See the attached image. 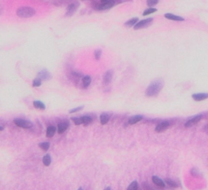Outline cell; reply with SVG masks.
Segmentation results:
<instances>
[{"label":"cell","instance_id":"32","mask_svg":"<svg viewBox=\"0 0 208 190\" xmlns=\"http://www.w3.org/2000/svg\"><path fill=\"white\" fill-rule=\"evenodd\" d=\"M190 172H191V174H192V175H193V176H199V172H198V171H197L196 169H192L191 171H190Z\"/></svg>","mask_w":208,"mask_h":190},{"label":"cell","instance_id":"7","mask_svg":"<svg viewBox=\"0 0 208 190\" xmlns=\"http://www.w3.org/2000/svg\"><path fill=\"white\" fill-rule=\"evenodd\" d=\"M202 118V115H198L196 116L193 117V118L189 119V120L185 123L184 127H185V128H190V127L194 126V125L197 124L200 120H201Z\"/></svg>","mask_w":208,"mask_h":190},{"label":"cell","instance_id":"29","mask_svg":"<svg viewBox=\"0 0 208 190\" xmlns=\"http://www.w3.org/2000/svg\"><path fill=\"white\" fill-rule=\"evenodd\" d=\"M101 55H102V50L100 49H98L95 51V58L96 60H98L101 58Z\"/></svg>","mask_w":208,"mask_h":190},{"label":"cell","instance_id":"27","mask_svg":"<svg viewBox=\"0 0 208 190\" xmlns=\"http://www.w3.org/2000/svg\"><path fill=\"white\" fill-rule=\"evenodd\" d=\"M157 10L155 8H147L144 12H143V16H147V15H150L152 13L155 12Z\"/></svg>","mask_w":208,"mask_h":190},{"label":"cell","instance_id":"30","mask_svg":"<svg viewBox=\"0 0 208 190\" xmlns=\"http://www.w3.org/2000/svg\"><path fill=\"white\" fill-rule=\"evenodd\" d=\"M72 121L75 123L76 125H80V124H81V119H80V118H78V117H72Z\"/></svg>","mask_w":208,"mask_h":190},{"label":"cell","instance_id":"8","mask_svg":"<svg viewBox=\"0 0 208 190\" xmlns=\"http://www.w3.org/2000/svg\"><path fill=\"white\" fill-rule=\"evenodd\" d=\"M170 126V123L168 121H163L157 124V126L155 127V132L156 133H163L164 131H166Z\"/></svg>","mask_w":208,"mask_h":190},{"label":"cell","instance_id":"2","mask_svg":"<svg viewBox=\"0 0 208 190\" xmlns=\"http://www.w3.org/2000/svg\"><path fill=\"white\" fill-rule=\"evenodd\" d=\"M116 1L114 0H102V1H95L91 3V6L94 9L98 11H104L110 9L116 5Z\"/></svg>","mask_w":208,"mask_h":190},{"label":"cell","instance_id":"31","mask_svg":"<svg viewBox=\"0 0 208 190\" xmlns=\"http://www.w3.org/2000/svg\"><path fill=\"white\" fill-rule=\"evenodd\" d=\"M158 2V0H148L147 1V5L149 6V7H152V6H154V5H156L157 3Z\"/></svg>","mask_w":208,"mask_h":190},{"label":"cell","instance_id":"15","mask_svg":"<svg viewBox=\"0 0 208 190\" xmlns=\"http://www.w3.org/2000/svg\"><path fill=\"white\" fill-rule=\"evenodd\" d=\"M142 119H143V117H142V115H134V116L130 117L129 119H128V124H137V123H138L139 121H141Z\"/></svg>","mask_w":208,"mask_h":190},{"label":"cell","instance_id":"23","mask_svg":"<svg viewBox=\"0 0 208 190\" xmlns=\"http://www.w3.org/2000/svg\"><path fill=\"white\" fill-rule=\"evenodd\" d=\"M165 183L168 184V185L170 186V187H172V188H177V184L176 183L175 181H172V180H170V179H165Z\"/></svg>","mask_w":208,"mask_h":190},{"label":"cell","instance_id":"12","mask_svg":"<svg viewBox=\"0 0 208 190\" xmlns=\"http://www.w3.org/2000/svg\"><path fill=\"white\" fill-rule=\"evenodd\" d=\"M165 18L168 20H174V21H184V18L181 16H176L174 14H172V13H166L164 15Z\"/></svg>","mask_w":208,"mask_h":190},{"label":"cell","instance_id":"21","mask_svg":"<svg viewBox=\"0 0 208 190\" xmlns=\"http://www.w3.org/2000/svg\"><path fill=\"white\" fill-rule=\"evenodd\" d=\"M33 106L35 108L37 109H40V110H45L46 109V106L45 104L42 102L41 101H34L33 102Z\"/></svg>","mask_w":208,"mask_h":190},{"label":"cell","instance_id":"20","mask_svg":"<svg viewBox=\"0 0 208 190\" xmlns=\"http://www.w3.org/2000/svg\"><path fill=\"white\" fill-rule=\"evenodd\" d=\"M81 81H82L83 86L84 87H88L90 85V83H91L92 79H91V77L90 76H84L83 78L81 79Z\"/></svg>","mask_w":208,"mask_h":190},{"label":"cell","instance_id":"26","mask_svg":"<svg viewBox=\"0 0 208 190\" xmlns=\"http://www.w3.org/2000/svg\"><path fill=\"white\" fill-rule=\"evenodd\" d=\"M42 83H43L42 80H40V79L37 77V78L34 79L33 81V87H39V86H41Z\"/></svg>","mask_w":208,"mask_h":190},{"label":"cell","instance_id":"33","mask_svg":"<svg viewBox=\"0 0 208 190\" xmlns=\"http://www.w3.org/2000/svg\"><path fill=\"white\" fill-rule=\"evenodd\" d=\"M204 131H205V132H206V133H208V124H207V125H206V127L204 128Z\"/></svg>","mask_w":208,"mask_h":190},{"label":"cell","instance_id":"24","mask_svg":"<svg viewBox=\"0 0 208 190\" xmlns=\"http://www.w3.org/2000/svg\"><path fill=\"white\" fill-rule=\"evenodd\" d=\"M38 145H39V147H40L42 150H45V151L49 150V148H50V143L49 142H42Z\"/></svg>","mask_w":208,"mask_h":190},{"label":"cell","instance_id":"5","mask_svg":"<svg viewBox=\"0 0 208 190\" xmlns=\"http://www.w3.org/2000/svg\"><path fill=\"white\" fill-rule=\"evenodd\" d=\"M79 7H80V2H78V1H76V2H72V3H70V4L68 6V7H67L66 14H65V16H73L74 13H75V12L77 11L78 8H79Z\"/></svg>","mask_w":208,"mask_h":190},{"label":"cell","instance_id":"22","mask_svg":"<svg viewBox=\"0 0 208 190\" xmlns=\"http://www.w3.org/2000/svg\"><path fill=\"white\" fill-rule=\"evenodd\" d=\"M43 162L44 165L46 166H50V163H51V158H50V155H46L43 159Z\"/></svg>","mask_w":208,"mask_h":190},{"label":"cell","instance_id":"25","mask_svg":"<svg viewBox=\"0 0 208 190\" xmlns=\"http://www.w3.org/2000/svg\"><path fill=\"white\" fill-rule=\"evenodd\" d=\"M138 189V183L137 181H133L130 184L128 187V190H137Z\"/></svg>","mask_w":208,"mask_h":190},{"label":"cell","instance_id":"10","mask_svg":"<svg viewBox=\"0 0 208 190\" xmlns=\"http://www.w3.org/2000/svg\"><path fill=\"white\" fill-rule=\"evenodd\" d=\"M51 75L47 70L46 69H43L42 71H40L38 74V78H39L40 80H44V81H48V80H50L51 79Z\"/></svg>","mask_w":208,"mask_h":190},{"label":"cell","instance_id":"18","mask_svg":"<svg viewBox=\"0 0 208 190\" xmlns=\"http://www.w3.org/2000/svg\"><path fill=\"white\" fill-rule=\"evenodd\" d=\"M137 21H138V18L137 17H134V18H132V19L129 20H128V21H126L125 23H124V26L126 27H134L136 24H137Z\"/></svg>","mask_w":208,"mask_h":190},{"label":"cell","instance_id":"14","mask_svg":"<svg viewBox=\"0 0 208 190\" xmlns=\"http://www.w3.org/2000/svg\"><path fill=\"white\" fill-rule=\"evenodd\" d=\"M69 123L66 121L59 123V124H58V133H64V132L68 129V128H69Z\"/></svg>","mask_w":208,"mask_h":190},{"label":"cell","instance_id":"35","mask_svg":"<svg viewBox=\"0 0 208 190\" xmlns=\"http://www.w3.org/2000/svg\"><path fill=\"white\" fill-rule=\"evenodd\" d=\"M2 130H3V127L0 126V132H1V131H2Z\"/></svg>","mask_w":208,"mask_h":190},{"label":"cell","instance_id":"19","mask_svg":"<svg viewBox=\"0 0 208 190\" xmlns=\"http://www.w3.org/2000/svg\"><path fill=\"white\" fill-rule=\"evenodd\" d=\"M56 132V128L54 126H49L46 129V137H52Z\"/></svg>","mask_w":208,"mask_h":190},{"label":"cell","instance_id":"3","mask_svg":"<svg viewBox=\"0 0 208 190\" xmlns=\"http://www.w3.org/2000/svg\"><path fill=\"white\" fill-rule=\"evenodd\" d=\"M17 14L18 16L21 18H30L36 14V11L33 7H21L17 9Z\"/></svg>","mask_w":208,"mask_h":190},{"label":"cell","instance_id":"17","mask_svg":"<svg viewBox=\"0 0 208 190\" xmlns=\"http://www.w3.org/2000/svg\"><path fill=\"white\" fill-rule=\"evenodd\" d=\"M80 119H81V124L84 125H89L92 122V118L89 115H83L80 117Z\"/></svg>","mask_w":208,"mask_h":190},{"label":"cell","instance_id":"9","mask_svg":"<svg viewBox=\"0 0 208 190\" xmlns=\"http://www.w3.org/2000/svg\"><path fill=\"white\" fill-rule=\"evenodd\" d=\"M113 77V71L112 70H108L105 72L103 76V85L104 86H108L109 84L111 82Z\"/></svg>","mask_w":208,"mask_h":190},{"label":"cell","instance_id":"1","mask_svg":"<svg viewBox=\"0 0 208 190\" xmlns=\"http://www.w3.org/2000/svg\"><path fill=\"white\" fill-rule=\"evenodd\" d=\"M163 87V82L160 80L153 81L151 84H150L146 90V95L147 97H153L158 95V93L162 90Z\"/></svg>","mask_w":208,"mask_h":190},{"label":"cell","instance_id":"28","mask_svg":"<svg viewBox=\"0 0 208 190\" xmlns=\"http://www.w3.org/2000/svg\"><path fill=\"white\" fill-rule=\"evenodd\" d=\"M83 109H84V106H80V107H75V108H73V109L70 110V111H69V113H70V114L76 113V112L80 111H81V110H83Z\"/></svg>","mask_w":208,"mask_h":190},{"label":"cell","instance_id":"13","mask_svg":"<svg viewBox=\"0 0 208 190\" xmlns=\"http://www.w3.org/2000/svg\"><path fill=\"white\" fill-rule=\"evenodd\" d=\"M152 181H153V183H154L155 185H157L158 187H159V188H163V187L165 186L164 181H163V180H161L160 178H158V176H153V177H152Z\"/></svg>","mask_w":208,"mask_h":190},{"label":"cell","instance_id":"4","mask_svg":"<svg viewBox=\"0 0 208 190\" xmlns=\"http://www.w3.org/2000/svg\"><path fill=\"white\" fill-rule=\"evenodd\" d=\"M13 122H14V124L17 125V126L20 127V128H31L32 127H33V123L31 121H29V120H26V119H19V118H17V119H14V120H13Z\"/></svg>","mask_w":208,"mask_h":190},{"label":"cell","instance_id":"36","mask_svg":"<svg viewBox=\"0 0 208 190\" xmlns=\"http://www.w3.org/2000/svg\"><path fill=\"white\" fill-rule=\"evenodd\" d=\"M78 190H83V188H80Z\"/></svg>","mask_w":208,"mask_h":190},{"label":"cell","instance_id":"34","mask_svg":"<svg viewBox=\"0 0 208 190\" xmlns=\"http://www.w3.org/2000/svg\"><path fill=\"white\" fill-rule=\"evenodd\" d=\"M104 190H111V188H110V187H107V188H106Z\"/></svg>","mask_w":208,"mask_h":190},{"label":"cell","instance_id":"6","mask_svg":"<svg viewBox=\"0 0 208 190\" xmlns=\"http://www.w3.org/2000/svg\"><path fill=\"white\" fill-rule=\"evenodd\" d=\"M152 21H153V18H148V19L146 20H142L141 21H138L137 23V24L135 25L133 29L135 30H137V29H144V28H147L151 24Z\"/></svg>","mask_w":208,"mask_h":190},{"label":"cell","instance_id":"11","mask_svg":"<svg viewBox=\"0 0 208 190\" xmlns=\"http://www.w3.org/2000/svg\"><path fill=\"white\" fill-rule=\"evenodd\" d=\"M192 97L193 99L195 100V101H203V100L208 98V93H194V94L192 95Z\"/></svg>","mask_w":208,"mask_h":190},{"label":"cell","instance_id":"16","mask_svg":"<svg viewBox=\"0 0 208 190\" xmlns=\"http://www.w3.org/2000/svg\"><path fill=\"white\" fill-rule=\"evenodd\" d=\"M110 119V116L109 115H107L106 113H102L101 115H100V123L102 125H105L106 124H107Z\"/></svg>","mask_w":208,"mask_h":190}]
</instances>
